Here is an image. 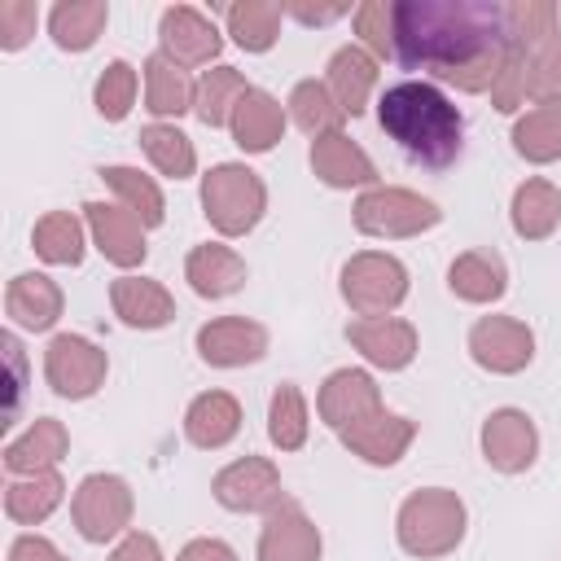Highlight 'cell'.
I'll use <instances>...</instances> for the list:
<instances>
[{"mask_svg":"<svg viewBox=\"0 0 561 561\" xmlns=\"http://www.w3.org/2000/svg\"><path fill=\"white\" fill-rule=\"evenodd\" d=\"M215 500L232 513H272L280 500H285V486H280V469L267 460V456H241L232 465H224L210 482Z\"/></svg>","mask_w":561,"mask_h":561,"instance_id":"9","label":"cell"},{"mask_svg":"<svg viewBox=\"0 0 561 561\" xmlns=\"http://www.w3.org/2000/svg\"><path fill=\"white\" fill-rule=\"evenodd\" d=\"M158 39H162V53L180 66H210L224 48V35L215 31V22L193 4H171L158 22Z\"/></svg>","mask_w":561,"mask_h":561,"instance_id":"15","label":"cell"},{"mask_svg":"<svg viewBox=\"0 0 561 561\" xmlns=\"http://www.w3.org/2000/svg\"><path fill=\"white\" fill-rule=\"evenodd\" d=\"M443 219V210L412 193V188H394V184H377V188H364L355 197V228L364 237H386V241H399V237H416L425 228H434Z\"/></svg>","mask_w":561,"mask_h":561,"instance_id":"5","label":"cell"},{"mask_svg":"<svg viewBox=\"0 0 561 561\" xmlns=\"http://www.w3.org/2000/svg\"><path fill=\"white\" fill-rule=\"evenodd\" d=\"M447 289L460 302H495L508 289V267L495 250H465L447 267Z\"/></svg>","mask_w":561,"mask_h":561,"instance_id":"27","label":"cell"},{"mask_svg":"<svg viewBox=\"0 0 561 561\" xmlns=\"http://www.w3.org/2000/svg\"><path fill=\"white\" fill-rule=\"evenodd\" d=\"M83 215H88L92 245H96L114 267H136V263H145V254H149V245H145V224H140L127 206L88 202Z\"/></svg>","mask_w":561,"mask_h":561,"instance_id":"17","label":"cell"},{"mask_svg":"<svg viewBox=\"0 0 561 561\" xmlns=\"http://www.w3.org/2000/svg\"><path fill=\"white\" fill-rule=\"evenodd\" d=\"M175 561H237V552H232L224 539L202 535V539H188V543L180 548V557H175Z\"/></svg>","mask_w":561,"mask_h":561,"instance_id":"47","label":"cell"},{"mask_svg":"<svg viewBox=\"0 0 561 561\" xmlns=\"http://www.w3.org/2000/svg\"><path fill=\"white\" fill-rule=\"evenodd\" d=\"M508 219H513V232L526 237V241L552 237L557 224H561V188L552 180H526V184H517L513 206H508Z\"/></svg>","mask_w":561,"mask_h":561,"instance_id":"28","label":"cell"},{"mask_svg":"<svg viewBox=\"0 0 561 561\" xmlns=\"http://www.w3.org/2000/svg\"><path fill=\"white\" fill-rule=\"evenodd\" d=\"M61 302H66V298H61L57 280L44 276V272H22V276H13L9 289H4V311H9V320H13L18 329H31V333L53 329L57 316H61Z\"/></svg>","mask_w":561,"mask_h":561,"instance_id":"21","label":"cell"},{"mask_svg":"<svg viewBox=\"0 0 561 561\" xmlns=\"http://www.w3.org/2000/svg\"><path fill=\"white\" fill-rule=\"evenodd\" d=\"M9 561H70V557H61L57 543L44 535H18L9 543Z\"/></svg>","mask_w":561,"mask_h":561,"instance_id":"46","label":"cell"},{"mask_svg":"<svg viewBox=\"0 0 561 561\" xmlns=\"http://www.w3.org/2000/svg\"><path fill=\"white\" fill-rule=\"evenodd\" d=\"M105 351L79 333H57L44 351V377L61 399H92L105 386Z\"/></svg>","mask_w":561,"mask_h":561,"instance_id":"8","label":"cell"},{"mask_svg":"<svg viewBox=\"0 0 561 561\" xmlns=\"http://www.w3.org/2000/svg\"><path fill=\"white\" fill-rule=\"evenodd\" d=\"M377 123L381 131L416 162L425 167H447L460 158V136H465V118L460 110L425 79H403L394 88L381 92L377 101Z\"/></svg>","mask_w":561,"mask_h":561,"instance_id":"2","label":"cell"},{"mask_svg":"<svg viewBox=\"0 0 561 561\" xmlns=\"http://www.w3.org/2000/svg\"><path fill=\"white\" fill-rule=\"evenodd\" d=\"M92 101H96V114L105 123H123L131 114V105H136V70L127 61H110L101 70V79H96Z\"/></svg>","mask_w":561,"mask_h":561,"instance_id":"42","label":"cell"},{"mask_svg":"<svg viewBox=\"0 0 561 561\" xmlns=\"http://www.w3.org/2000/svg\"><path fill=\"white\" fill-rule=\"evenodd\" d=\"M70 451V434L57 416H35L9 447H4V469L13 478H31V473H48L66 460Z\"/></svg>","mask_w":561,"mask_h":561,"instance_id":"20","label":"cell"},{"mask_svg":"<svg viewBox=\"0 0 561 561\" xmlns=\"http://www.w3.org/2000/svg\"><path fill=\"white\" fill-rule=\"evenodd\" d=\"M482 456L500 473H522L539 456V430L522 408H495L482 421Z\"/></svg>","mask_w":561,"mask_h":561,"instance_id":"13","label":"cell"},{"mask_svg":"<svg viewBox=\"0 0 561 561\" xmlns=\"http://www.w3.org/2000/svg\"><path fill=\"white\" fill-rule=\"evenodd\" d=\"M285 110H289V118H294L311 140H316V136H329V131H342V118H346L342 105L333 101L329 83H320V79H302V83H294Z\"/></svg>","mask_w":561,"mask_h":561,"instance_id":"35","label":"cell"},{"mask_svg":"<svg viewBox=\"0 0 561 561\" xmlns=\"http://www.w3.org/2000/svg\"><path fill=\"white\" fill-rule=\"evenodd\" d=\"M504 22H508V39L517 48H535V44L557 35V4H548V0H513V4H504Z\"/></svg>","mask_w":561,"mask_h":561,"instance_id":"40","label":"cell"},{"mask_svg":"<svg viewBox=\"0 0 561 561\" xmlns=\"http://www.w3.org/2000/svg\"><path fill=\"white\" fill-rule=\"evenodd\" d=\"M31 245L44 263L53 267H79L83 263V224L70 215V210H48L35 232H31Z\"/></svg>","mask_w":561,"mask_h":561,"instance_id":"36","label":"cell"},{"mask_svg":"<svg viewBox=\"0 0 561 561\" xmlns=\"http://www.w3.org/2000/svg\"><path fill=\"white\" fill-rule=\"evenodd\" d=\"M140 149L171 180H188L193 167H197V149H193V140L175 123H149V127H140Z\"/></svg>","mask_w":561,"mask_h":561,"instance_id":"38","label":"cell"},{"mask_svg":"<svg viewBox=\"0 0 561 561\" xmlns=\"http://www.w3.org/2000/svg\"><path fill=\"white\" fill-rule=\"evenodd\" d=\"M105 22H110L105 0H61L48 13V31H53L57 48H66V53H88L101 39Z\"/></svg>","mask_w":561,"mask_h":561,"instance_id":"30","label":"cell"},{"mask_svg":"<svg viewBox=\"0 0 561 561\" xmlns=\"http://www.w3.org/2000/svg\"><path fill=\"white\" fill-rule=\"evenodd\" d=\"M110 302H114V316L131 329H162L175 320V298L167 294L162 280H149V276H118L110 285Z\"/></svg>","mask_w":561,"mask_h":561,"instance_id":"22","label":"cell"},{"mask_svg":"<svg viewBox=\"0 0 561 561\" xmlns=\"http://www.w3.org/2000/svg\"><path fill=\"white\" fill-rule=\"evenodd\" d=\"M557 18H561V4H557Z\"/></svg>","mask_w":561,"mask_h":561,"instance_id":"49","label":"cell"},{"mask_svg":"<svg viewBox=\"0 0 561 561\" xmlns=\"http://www.w3.org/2000/svg\"><path fill=\"white\" fill-rule=\"evenodd\" d=\"M101 180L114 188V197L145 224V228H158L167 219V202H162V188L140 175L136 167H101Z\"/></svg>","mask_w":561,"mask_h":561,"instance_id":"37","label":"cell"},{"mask_svg":"<svg viewBox=\"0 0 561 561\" xmlns=\"http://www.w3.org/2000/svg\"><path fill=\"white\" fill-rule=\"evenodd\" d=\"M245 259L219 241H206V245H193L188 259H184V280L193 285V294L202 298H228L245 285Z\"/></svg>","mask_w":561,"mask_h":561,"instance_id":"23","label":"cell"},{"mask_svg":"<svg viewBox=\"0 0 561 561\" xmlns=\"http://www.w3.org/2000/svg\"><path fill=\"white\" fill-rule=\"evenodd\" d=\"M193 96H197V88L188 83V75H184L180 61H171L167 53H153L145 61V110L149 114L180 118V114L193 110Z\"/></svg>","mask_w":561,"mask_h":561,"instance_id":"29","label":"cell"},{"mask_svg":"<svg viewBox=\"0 0 561 561\" xmlns=\"http://www.w3.org/2000/svg\"><path fill=\"white\" fill-rule=\"evenodd\" d=\"M337 438H342V447H346L351 456H359L364 465H394V460L412 447V438H416V421H408V416L381 408L377 416H368V421L342 430Z\"/></svg>","mask_w":561,"mask_h":561,"instance_id":"19","label":"cell"},{"mask_svg":"<svg viewBox=\"0 0 561 561\" xmlns=\"http://www.w3.org/2000/svg\"><path fill=\"white\" fill-rule=\"evenodd\" d=\"M131 486L118 478V473H88L75 495H70V517H75V530L88 539V543H110L118 535H127L131 526Z\"/></svg>","mask_w":561,"mask_h":561,"instance_id":"7","label":"cell"},{"mask_svg":"<svg viewBox=\"0 0 561 561\" xmlns=\"http://www.w3.org/2000/svg\"><path fill=\"white\" fill-rule=\"evenodd\" d=\"M513 149L539 167L557 162L561 158V101H543V105L526 110L513 123Z\"/></svg>","mask_w":561,"mask_h":561,"instance_id":"32","label":"cell"},{"mask_svg":"<svg viewBox=\"0 0 561 561\" xmlns=\"http://www.w3.org/2000/svg\"><path fill=\"white\" fill-rule=\"evenodd\" d=\"M311 171L329 188H377L373 158L346 131H329V136H316L311 140Z\"/></svg>","mask_w":561,"mask_h":561,"instance_id":"18","label":"cell"},{"mask_svg":"<svg viewBox=\"0 0 561 561\" xmlns=\"http://www.w3.org/2000/svg\"><path fill=\"white\" fill-rule=\"evenodd\" d=\"M250 92L245 75L232 70V66H215L197 79V96H193V114L206 123V127H224L237 110V101Z\"/></svg>","mask_w":561,"mask_h":561,"instance_id":"34","label":"cell"},{"mask_svg":"<svg viewBox=\"0 0 561 561\" xmlns=\"http://www.w3.org/2000/svg\"><path fill=\"white\" fill-rule=\"evenodd\" d=\"M202 210L219 237H245L267 210V188L245 162H219L202 175Z\"/></svg>","mask_w":561,"mask_h":561,"instance_id":"4","label":"cell"},{"mask_svg":"<svg viewBox=\"0 0 561 561\" xmlns=\"http://www.w3.org/2000/svg\"><path fill=\"white\" fill-rule=\"evenodd\" d=\"M526 101H561V35L526 48Z\"/></svg>","mask_w":561,"mask_h":561,"instance_id":"41","label":"cell"},{"mask_svg":"<svg viewBox=\"0 0 561 561\" xmlns=\"http://www.w3.org/2000/svg\"><path fill=\"white\" fill-rule=\"evenodd\" d=\"M35 22H39V9L31 0H4L0 4V48L18 53L35 35Z\"/></svg>","mask_w":561,"mask_h":561,"instance_id":"44","label":"cell"},{"mask_svg":"<svg viewBox=\"0 0 561 561\" xmlns=\"http://www.w3.org/2000/svg\"><path fill=\"white\" fill-rule=\"evenodd\" d=\"M386 403H381V386L364 373V368H337L324 377L320 394H316V412L329 430H351L368 416H377Z\"/></svg>","mask_w":561,"mask_h":561,"instance_id":"11","label":"cell"},{"mask_svg":"<svg viewBox=\"0 0 561 561\" xmlns=\"http://www.w3.org/2000/svg\"><path fill=\"white\" fill-rule=\"evenodd\" d=\"M259 561H320V526L302 504L280 500L259 530Z\"/></svg>","mask_w":561,"mask_h":561,"instance_id":"16","label":"cell"},{"mask_svg":"<svg viewBox=\"0 0 561 561\" xmlns=\"http://www.w3.org/2000/svg\"><path fill=\"white\" fill-rule=\"evenodd\" d=\"M197 355L210 368H245L267 355V329L245 316H219L197 329Z\"/></svg>","mask_w":561,"mask_h":561,"instance_id":"12","label":"cell"},{"mask_svg":"<svg viewBox=\"0 0 561 561\" xmlns=\"http://www.w3.org/2000/svg\"><path fill=\"white\" fill-rule=\"evenodd\" d=\"M110 561H162V548H158L153 535H145V530H127V535L118 539V548L110 552Z\"/></svg>","mask_w":561,"mask_h":561,"instance_id":"45","label":"cell"},{"mask_svg":"<svg viewBox=\"0 0 561 561\" xmlns=\"http://www.w3.org/2000/svg\"><path fill=\"white\" fill-rule=\"evenodd\" d=\"M324 83H329L333 101L342 105V114L359 118V114L368 110L373 88H377V61H373L359 44H346V48H337V53L329 57V75H324Z\"/></svg>","mask_w":561,"mask_h":561,"instance_id":"26","label":"cell"},{"mask_svg":"<svg viewBox=\"0 0 561 561\" xmlns=\"http://www.w3.org/2000/svg\"><path fill=\"white\" fill-rule=\"evenodd\" d=\"M280 18H285V4L276 0H237L228 9V35L245 53H267L280 35Z\"/></svg>","mask_w":561,"mask_h":561,"instance_id":"33","label":"cell"},{"mask_svg":"<svg viewBox=\"0 0 561 561\" xmlns=\"http://www.w3.org/2000/svg\"><path fill=\"white\" fill-rule=\"evenodd\" d=\"M228 127H232V140H237L245 153H267V149L285 136V105H280L272 92L250 88V92L237 101Z\"/></svg>","mask_w":561,"mask_h":561,"instance_id":"24","label":"cell"},{"mask_svg":"<svg viewBox=\"0 0 561 561\" xmlns=\"http://www.w3.org/2000/svg\"><path fill=\"white\" fill-rule=\"evenodd\" d=\"M465 500L447 486H421L412 491L403 504H399V517H394V535H399V548L408 557H421V561H434V557H447L456 552V543L465 539Z\"/></svg>","mask_w":561,"mask_h":561,"instance_id":"3","label":"cell"},{"mask_svg":"<svg viewBox=\"0 0 561 561\" xmlns=\"http://www.w3.org/2000/svg\"><path fill=\"white\" fill-rule=\"evenodd\" d=\"M346 342L386 373H399L416 359V329L399 316H359L346 324Z\"/></svg>","mask_w":561,"mask_h":561,"instance_id":"14","label":"cell"},{"mask_svg":"<svg viewBox=\"0 0 561 561\" xmlns=\"http://www.w3.org/2000/svg\"><path fill=\"white\" fill-rule=\"evenodd\" d=\"M237 430H241V403H237L228 390H206V394H197V399L188 403V412H184V434H188V443L202 447V451L228 447V443L237 438Z\"/></svg>","mask_w":561,"mask_h":561,"instance_id":"25","label":"cell"},{"mask_svg":"<svg viewBox=\"0 0 561 561\" xmlns=\"http://www.w3.org/2000/svg\"><path fill=\"white\" fill-rule=\"evenodd\" d=\"M61 495H66V482H61L57 469L31 473V478H13V482L4 486V513H9V522H18V526H39V522L61 504Z\"/></svg>","mask_w":561,"mask_h":561,"instance_id":"31","label":"cell"},{"mask_svg":"<svg viewBox=\"0 0 561 561\" xmlns=\"http://www.w3.org/2000/svg\"><path fill=\"white\" fill-rule=\"evenodd\" d=\"M307 430H311V416H307V399L294 381H280L272 403H267V438L280 447V451H298L307 443Z\"/></svg>","mask_w":561,"mask_h":561,"instance_id":"39","label":"cell"},{"mask_svg":"<svg viewBox=\"0 0 561 561\" xmlns=\"http://www.w3.org/2000/svg\"><path fill=\"white\" fill-rule=\"evenodd\" d=\"M342 298L355 316H390L408 298V267L381 250L351 254L342 267Z\"/></svg>","mask_w":561,"mask_h":561,"instance_id":"6","label":"cell"},{"mask_svg":"<svg viewBox=\"0 0 561 561\" xmlns=\"http://www.w3.org/2000/svg\"><path fill=\"white\" fill-rule=\"evenodd\" d=\"M508 22L495 0H399L394 57L460 92H491L508 61Z\"/></svg>","mask_w":561,"mask_h":561,"instance_id":"1","label":"cell"},{"mask_svg":"<svg viewBox=\"0 0 561 561\" xmlns=\"http://www.w3.org/2000/svg\"><path fill=\"white\" fill-rule=\"evenodd\" d=\"M285 13H294L302 26H324V22H337L342 13H351V4H302V0H289Z\"/></svg>","mask_w":561,"mask_h":561,"instance_id":"48","label":"cell"},{"mask_svg":"<svg viewBox=\"0 0 561 561\" xmlns=\"http://www.w3.org/2000/svg\"><path fill=\"white\" fill-rule=\"evenodd\" d=\"M469 355L478 368L513 377L535 359V333L513 316H482L469 329Z\"/></svg>","mask_w":561,"mask_h":561,"instance_id":"10","label":"cell"},{"mask_svg":"<svg viewBox=\"0 0 561 561\" xmlns=\"http://www.w3.org/2000/svg\"><path fill=\"white\" fill-rule=\"evenodd\" d=\"M351 22H355V35L364 39L368 57H394V4L368 0L351 13Z\"/></svg>","mask_w":561,"mask_h":561,"instance_id":"43","label":"cell"}]
</instances>
